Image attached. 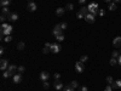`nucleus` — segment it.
<instances>
[{
    "label": "nucleus",
    "mask_w": 121,
    "mask_h": 91,
    "mask_svg": "<svg viewBox=\"0 0 121 91\" xmlns=\"http://www.w3.org/2000/svg\"><path fill=\"white\" fill-rule=\"evenodd\" d=\"M87 9H88V12L92 13V15H97L98 11H99V5L97 3H91L88 6H87Z\"/></svg>",
    "instance_id": "1"
},
{
    "label": "nucleus",
    "mask_w": 121,
    "mask_h": 91,
    "mask_svg": "<svg viewBox=\"0 0 121 91\" xmlns=\"http://www.w3.org/2000/svg\"><path fill=\"white\" fill-rule=\"evenodd\" d=\"M12 26L11 24H7V27L5 28V29H0V34H1V38L4 40L5 37H7V35H11V33H12Z\"/></svg>",
    "instance_id": "2"
},
{
    "label": "nucleus",
    "mask_w": 121,
    "mask_h": 91,
    "mask_svg": "<svg viewBox=\"0 0 121 91\" xmlns=\"http://www.w3.org/2000/svg\"><path fill=\"white\" fill-rule=\"evenodd\" d=\"M87 13H90L87 8H81V9H80V11L76 13V17L79 18V19H81V18H85V16H86Z\"/></svg>",
    "instance_id": "3"
},
{
    "label": "nucleus",
    "mask_w": 121,
    "mask_h": 91,
    "mask_svg": "<svg viewBox=\"0 0 121 91\" xmlns=\"http://www.w3.org/2000/svg\"><path fill=\"white\" fill-rule=\"evenodd\" d=\"M75 71L77 73H84V71H85V63H82L81 61H77L76 63H75Z\"/></svg>",
    "instance_id": "4"
},
{
    "label": "nucleus",
    "mask_w": 121,
    "mask_h": 91,
    "mask_svg": "<svg viewBox=\"0 0 121 91\" xmlns=\"http://www.w3.org/2000/svg\"><path fill=\"white\" fill-rule=\"evenodd\" d=\"M9 62H7V60H5V58H1V61H0V69L1 71H6V69L9 68Z\"/></svg>",
    "instance_id": "5"
},
{
    "label": "nucleus",
    "mask_w": 121,
    "mask_h": 91,
    "mask_svg": "<svg viewBox=\"0 0 121 91\" xmlns=\"http://www.w3.org/2000/svg\"><path fill=\"white\" fill-rule=\"evenodd\" d=\"M52 33H53V35H55V37H57V35H59V34H62V33H63V30H62L61 26H59V24H56V26H55V28H53V30H52Z\"/></svg>",
    "instance_id": "6"
},
{
    "label": "nucleus",
    "mask_w": 121,
    "mask_h": 91,
    "mask_svg": "<svg viewBox=\"0 0 121 91\" xmlns=\"http://www.w3.org/2000/svg\"><path fill=\"white\" fill-rule=\"evenodd\" d=\"M59 51H61V45L57 44V43L52 44V46H51V52H52V53H58Z\"/></svg>",
    "instance_id": "7"
},
{
    "label": "nucleus",
    "mask_w": 121,
    "mask_h": 91,
    "mask_svg": "<svg viewBox=\"0 0 121 91\" xmlns=\"http://www.w3.org/2000/svg\"><path fill=\"white\" fill-rule=\"evenodd\" d=\"M53 87H55L56 90H62L63 87H64V84H63L61 80H55V83H53Z\"/></svg>",
    "instance_id": "8"
},
{
    "label": "nucleus",
    "mask_w": 121,
    "mask_h": 91,
    "mask_svg": "<svg viewBox=\"0 0 121 91\" xmlns=\"http://www.w3.org/2000/svg\"><path fill=\"white\" fill-rule=\"evenodd\" d=\"M27 9L29 10L30 12H34V11H37L38 6H37V4H35L34 1H32V3H28V5H27Z\"/></svg>",
    "instance_id": "9"
},
{
    "label": "nucleus",
    "mask_w": 121,
    "mask_h": 91,
    "mask_svg": "<svg viewBox=\"0 0 121 91\" xmlns=\"http://www.w3.org/2000/svg\"><path fill=\"white\" fill-rule=\"evenodd\" d=\"M95 15H92V13H87L86 16H85V21H86L87 23H93L95 22Z\"/></svg>",
    "instance_id": "10"
},
{
    "label": "nucleus",
    "mask_w": 121,
    "mask_h": 91,
    "mask_svg": "<svg viewBox=\"0 0 121 91\" xmlns=\"http://www.w3.org/2000/svg\"><path fill=\"white\" fill-rule=\"evenodd\" d=\"M12 80H13V83H15V84H18V83H21V81H22V74L16 73L15 75L12 76Z\"/></svg>",
    "instance_id": "11"
},
{
    "label": "nucleus",
    "mask_w": 121,
    "mask_h": 91,
    "mask_svg": "<svg viewBox=\"0 0 121 91\" xmlns=\"http://www.w3.org/2000/svg\"><path fill=\"white\" fill-rule=\"evenodd\" d=\"M113 45L115 47H121V37H116L113 40Z\"/></svg>",
    "instance_id": "12"
},
{
    "label": "nucleus",
    "mask_w": 121,
    "mask_h": 91,
    "mask_svg": "<svg viewBox=\"0 0 121 91\" xmlns=\"http://www.w3.org/2000/svg\"><path fill=\"white\" fill-rule=\"evenodd\" d=\"M39 78L42 80V81H47V79L50 78V74L47 72H41L40 75H39Z\"/></svg>",
    "instance_id": "13"
},
{
    "label": "nucleus",
    "mask_w": 121,
    "mask_h": 91,
    "mask_svg": "<svg viewBox=\"0 0 121 91\" xmlns=\"http://www.w3.org/2000/svg\"><path fill=\"white\" fill-rule=\"evenodd\" d=\"M64 13H66V9L64 8H58L56 10V16H58V17H62Z\"/></svg>",
    "instance_id": "14"
},
{
    "label": "nucleus",
    "mask_w": 121,
    "mask_h": 91,
    "mask_svg": "<svg viewBox=\"0 0 121 91\" xmlns=\"http://www.w3.org/2000/svg\"><path fill=\"white\" fill-rule=\"evenodd\" d=\"M51 46H52L51 43H46V44H45V47H44V50H42V52H44V53L51 52Z\"/></svg>",
    "instance_id": "15"
},
{
    "label": "nucleus",
    "mask_w": 121,
    "mask_h": 91,
    "mask_svg": "<svg viewBox=\"0 0 121 91\" xmlns=\"http://www.w3.org/2000/svg\"><path fill=\"white\" fill-rule=\"evenodd\" d=\"M9 71L12 73V74H16V72H17V69H18V66H16V64H10L9 66Z\"/></svg>",
    "instance_id": "16"
},
{
    "label": "nucleus",
    "mask_w": 121,
    "mask_h": 91,
    "mask_svg": "<svg viewBox=\"0 0 121 91\" xmlns=\"http://www.w3.org/2000/svg\"><path fill=\"white\" fill-rule=\"evenodd\" d=\"M1 15L9 18V16L11 15V13H10V10H9V8H3V11H1Z\"/></svg>",
    "instance_id": "17"
},
{
    "label": "nucleus",
    "mask_w": 121,
    "mask_h": 91,
    "mask_svg": "<svg viewBox=\"0 0 121 91\" xmlns=\"http://www.w3.org/2000/svg\"><path fill=\"white\" fill-rule=\"evenodd\" d=\"M113 89L114 90H116V89H120L121 87V79H119V80H116V81H114V84H113Z\"/></svg>",
    "instance_id": "18"
},
{
    "label": "nucleus",
    "mask_w": 121,
    "mask_h": 91,
    "mask_svg": "<svg viewBox=\"0 0 121 91\" xmlns=\"http://www.w3.org/2000/svg\"><path fill=\"white\" fill-rule=\"evenodd\" d=\"M15 74H12L9 69H6V71H4V73H3V76L4 78H11V76H13Z\"/></svg>",
    "instance_id": "19"
},
{
    "label": "nucleus",
    "mask_w": 121,
    "mask_h": 91,
    "mask_svg": "<svg viewBox=\"0 0 121 91\" xmlns=\"http://www.w3.org/2000/svg\"><path fill=\"white\" fill-rule=\"evenodd\" d=\"M7 19H9V21H12V22H15V21L18 19V15H17V13H11Z\"/></svg>",
    "instance_id": "20"
},
{
    "label": "nucleus",
    "mask_w": 121,
    "mask_h": 91,
    "mask_svg": "<svg viewBox=\"0 0 121 91\" xmlns=\"http://www.w3.org/2000/svg\"><path fill=\"white\" fill-rule=\"evenodd\" d=\"M10 0H0V5L3 6V8H9V5H10Z\"/></svg>",
    "instance_id": "21"
},
{
    "label": "nucleus",
    "mask_w": 121,
    "mask_h": 91,
    "mask_svg": "<svg viewBox=\"0 0 121 91\" xmlns=\"http://www.w3.org/2000/svg\"><path fill=\"white\" fill-rule=\"evenodd\" d=\"M108 8H109V10H110V11H115V10L117 9L116 3H115V1H111V3L109 4V6H108Z\"/></svg>",
    "instance_id": "22"
},
{
    "label": "nucleus",
    "mask_w": 121,
    "mask_h": 91,
    "mask_svg": "<svg viewBox=\"0 0 121 91\" xmlns=\"http://www.w3.org/2000/svg\"><path fill=\"white\" fill-rule=\"evenodd\" d=\"M63 91H75V90H74V87L69 84V85H66L64 87H63Z\"/></svg>",
    "instance_id": "23"
},
{
    "label": "nucleus",
    "mask_w": 121,
    "mask_h": 91,
    "mask_svg": "<svg viewBox=\"0 0 121 91\" xmlns=\"http://www.w3.org/2000/svg\"><path fill=\"white\" fill-rule=\"evenodd\" d=\"M106 83H108L109 84V85H113V84H114V79H113V76H110V75H108V76H106Z\"/></svg>",
    "instance_id": "24"
},
{
    "label": "nucleus",
    "mask_w": 121,
    "mask_h": 91,
    "mask_svg": "<svg viewBox=\"0 0 121 91\" xmlns=\"http://www.w3.org/2000/svg\"><path fill=\"white\" fill-rule=\"evenodd\" d=\"M23 49H24V43L23 41H19L17 44V50H23Z\"/></svg>",
    "instance_id": "25"
},
{
    "label": "nucleus",
    "mask_w": 121,
    "mask_h": 91,
    "mask_svg": "<svg viewBox=\"0 0 121 91\" xmlns=\"http://www.w3.org/2000/svg\"><path fill=\"white\" fill-rule=\"evenodd\" d=\"M73 9H74V5H73L72 3L67 4V6H66V10H67V11H72Z\"/></svg>",
    "instance_id": "26"
},
{
    "label": "nucleus",
    "mask_w": 121,
    "mask_h": 91,
    "mask_svg": "<svg viewBox=\"0 0 121 91\" xmlns=\"http://www.w3.org/2000/svg\"><path fill=\"white\" fill-rule=\"evenodd\" d=\"M56 40H57V41H63V40H64V34L62 33V34H59V35H57V37H56Z\"/></svg>",
    "instance_id": "27"
},
{
    "label": "nucleus",
    "mask_w": 121,
    "mask_h": 91,
    "mask_svg": "<svg viewBox=\"0 0 121 91\" xmlns=\"http://www.w3.org/2000/svg\"><path fill=\"white\" fill-rule=\"evenodd\" d=\"M24 71H26V67H24V66H18V69H17V72H18L19 74L24 73Z\"/></svg>",
    "instance_id": "28"
},
{
    "label": "nucleus",
    "mask_w": 121,
    "mask_h": 91,
    "mask_svg": "<svg viewBox=\"0 0 121 91\" xmlns=\"http://www.w3.org/2000/svg\"><path fill=\"white\" fill-rule=\"evenodd\" d=\"M109 63H110V66H116V64H117V60H116L115 57H113V58L110 60Z\"/></svg>",
    "instance_id": "29"
},
{
    "label": "nucleus",
    "mask_w": 121,
    "mask_h": 91,
    "mask_svg": "<svg viewBox=\"0 0 121 91\" xmlns=\"http://www.w3.org/2000/svg\"><path fill=\"white\" fill-rule=\"evenodd\" d=\"M87 60H88V56H86V55H84V56H81V57H80V60H79V61H81L82 63H85V62H86Z\"/></svg>",
    "instance_id": "30"
},
{
    "label": "nucleus",
    "mask_w": 121,
    "mask_h": 91,
    "mask_svg": "<svg viewBox=\"0 0 121 91\" xmlns=\"http://www.w3.org/2000/svg\"><path fill=\"white\" fill-rule=\"evenodd\" d=\"M70 85H72L74 89H76V87H79V83H77L76 80H73L72 83H70Z\"/></svg>",
    "instance_id": "31"
},
{
    "label": "nucleus",
    "mask_w": 121,
    "mask_h": 91,
    "mask_svg": "<svg viewBox=\"0 0 121 91\" xmlns=\"http://www.w3.org/2000/svg\"><path fill=\"white\" fill-rule=\"evenodd\" d=\"M111 56H113V57H115V58H117L119 56H120V52H119V51H116V50H114V51H113V53H111Z\"/></svg>",
    "instance_id": "32"
},
{
    "label": "nucleus",
    "mask_w": 121,
    "mask_h": 91,
    "mask_svg": "<svg viewBox=\"0 0 121 91\" xmlns=\"http://www.w3.org/2000/svg\"><path fill=\"white\" fill-rule=\"evenodd\" d=\"M4 41H5V43H10V41H12V37H11V35L5 37V38H4Z\"/></svg>",
    "instance_id": "33"
},
{
    "label": "nucleus",
    "mask_w": 121,
    "mask_h": 91,
    "mask_svg": "<svg viewBox=\"0 0 121 91\" xmlns=\"http://www.w3.org/2000/svg\"><path fill=\"white\" fill-rule=\"evenodd\" d=\"M59 26H61V28H62V30L67 29V27H68V24H67L66 22H63V23H59Z\"/></svg>",
    "instance_id": "34"
},
{
    "label": "nucleus",
    "mask_w": 121,
    "mask_h": 91,
    "mask_svg": "<svg viewBox=\"0 0 121 91\" xmlns=\"http://www.w3.org/2000/svg\"><path fill=\"white\" fill-rule=\"evenodd\" d=\"M104 91H113V86L111 85H106L105 89H104Z\"/></svg>",
    "instance_id": "35"
},
{
    "label": "nucleus",
    "mask_w": 121,
    "mask_h": 91,
    "mask_svg": "<svg viewBox=\"0 0 121 91\" xmlns=\"http://www.w3.org/2000/svg\"><path fill=\"white\" fill-rule=\"evenodd\" d=\"M42 86H44V89H48L50 87V84L47 81H44V84H42Z\"/></svg>",
    "instance_id": "36"
},
{
    "label": "nucleus",
    "mask_w": 121,
    "mask_h": 91,
    "mask_svg": "<svg viewBox=\"0 0 121 91\" xmlns=\"http://www.w3.org/2000/svg\"><path fill=\"white\" fill-rule=\"evenodd\" d=\"M6 18H7V17H5V16H0V21H1V23H5V21H6Z\"/></svg>",
    "instance_id": "37"
},
{
    "label": "nucleus",
    "mask_w": 121,
    "mask_h": 91,
    "mask_svg": "<svg viewBox=\"0 0 121 91\" xmlns=\"http://www.w3.org/2000/svg\"><path fill=\"white\" fill-rule=\"evenodd\" d=\"M59 78H61V74L59 73H56L55 74V80H59Z\"/></svg>",
    "instance_id": "38"
},
{
    "label": "nucleus",
    "mask_w": 121,
    "mask_h": 91,
    "mask_svg": "<svg viewBox=\"0 0 121 91\" xmlns=\"http://www.w3.org/2000/svg\"><path fill=\"white\" fill-rule=\"evenodd\" d=\"M104 13H105L104 10H99V11H98V15H99V16H104Z\"/></svg>",
    "instance_id": "39"
},
{
    "label": "nucleus",
    "mask_w": 121,
    "mask_h": 91,
    "mask_svg": "<svg viewBox=\"0 0 121 91\" xmlns=\"http://www.w3.org/2000/svg\"><path fill=\"white\" fill-rule=\"evenodd\" d=\"M79 91H88V89H87V87H86V86H81V87H80V90H79Z\"/></svg>",
    "instance_id": "40"
},
{
    "label": "nucleus",
    "mask_w": 121,
    "mask_h": 91,
    "mask_svg": "<svg viewBox=\"0 0 121 91\" xmlns=\"http://www.w3.org/2000/svg\"><path fill=\"white\" fill-rule=\"evenodd\" d=\"M117 63H119V64L121 66V55H120L119 57H117Z\"/></svg>",
    "instance_id": "41"
},
{
    "label": "nucleus",
    "mask_w": 121,
    "mask_h": 91,
    "mask_svg": "<svg viewBox=\"0 0 121 91\" xmlns=\"http://www.w3.org/2000/svg\"><path fill=\"white\" fill-rule=\"evenodd\" d=\"M4 47H0V55H4Z\"/></svg>",
    "instance_id": "42"
},
{
    "label": "nucleus",
    "mask_w": 121,
    "mask_h": 91,
    "mask_svg": "<svg viewBox=\"0 0 121 91\" xmlns=\"http://www.w3.org/2000/svg\"><path fill=\"white\" fill-rule=\"evenodd\" d=\"M85 3H86V0H79V4H81V5L85 4Z\"/></svg>",
    "instance_id": "43"
},
{
    "label": "nucleus",
    "mask_w": 121,
    "mask_h": 91,
    "mask_svg": "<svg viewBox=\"0 0 121 91\" xmlns=\"http://www.w3.org/2000/svg\"><path fill=\"white\" fill-rule=\"evenodd\" d=\"M104 1H105V3H109V4H110V3L113 1V0H104Z\"/></svg>",
    "instance_id": "44"
},
{
    "label": "nucleus",
    "mask_w": 121,
    "mask_h": 91,
    "mask_svg": "<svg viewBox=\"0 0 121 91\" xmlns=\"http://www.w3.org/2000/svg\"><path fill=\"white\" fill-rule=\"evenodd\" d=\"M113 1H115V3H120L121 0H113Z\"/></svg>",
    "instance_id": "45"
},
{
    "label": "nucleus",
    "mask_w": 121,
    "mask_h": 91,
    "mask_svg": "<svg viewBox=\"0 0 121 91\" xmlns=\"http://www.w3.org/2000/svg\"><path fill=\"white\" fill-rule=\"evenodd\" d=\"M33 1V0H28V3H32Z\"/></svg>",
    "instance_id": "46"
},
{
    "label": "nucleus",
    "mask_w": 121,
    "mask_h": 91,
    "mask_svg": "<svg viewBox=\"0 0 121 91\" xmlns=\"http://www.w3.org/2000/svg\"><path fill=\"white\" fill-rule=\"evenodd\" d=\"M120 51H121V47H120Z\"/></svg>",
    "instance_id": "47"
}]
</instances>
